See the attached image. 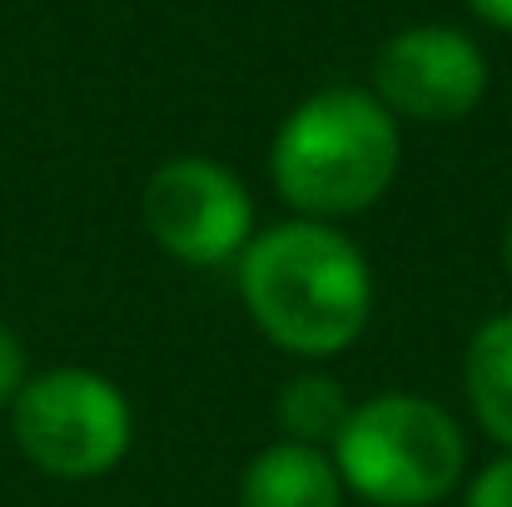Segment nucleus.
Here are the masks:
<instances>
[{"instance_id": "0eeeda50", "label": "nucleus", "mask_w": 512, "mask_h": 507, "mask_svg": "<svg viewBox=\"0 0 512 507\" xmlns=\"http://www.w3.org/2000/svg\"><path fill=\"white\" fill-rule=\"evenodd\" d=\"M239 507H343L339 468L324 448L274 443L244 468Z\"/></svg>"}, {"instance_id": "6e6552de", "label": "nucleus", "mask_w": 512, "mask_h": 507, "mask_svg": "<svg viewBox=\"0 0 512 507\" xmlns=\"http://www.w3.org/2000/svg\"><path fill=\"white\" fill-rule=\"evenodd\" d=\"M463 383H468V403H473L483 433L498 438L512 453V314H493L473 334Z\"/></svg>"}, {"instance_id": "f257e3e1", "label": "nucleus", "mask_w": 512, "mask_h": 507, "mask_svg": "<svg viewBox=\"0 0 512 507\" xmlns=\"http://www.w3.org/2000/svg\"><path fill=\"white\" fill-rule=\"evenodd\" d=\"M239 294L254 329L299 358H334L373 314V274L358 244L319 219H289L239 254Z\"/></svg>"}, {"instance_id": "7ed1b4c3", "label": "nucleus", "mask_w": 512, "mask_h": 507, "mask_svg": "<svg viewBox=\"0 0 512 507\" xmlns=\"http://www.w3.org/2000/svg\"><path fill=\"white\" fill-rule=\"evenodd\" d=\"M468 443L453 413L413 393H378L353 403L334 438V468L348 493L378 507H428L463 478Z\"/></svg>"}, {"instance_id": "1a4fd4ad", "label": "nucleus", "mask_w": 512, "mask_h": 507, "mask_svg": "<svg viewBox=\"0 0 512 507\" xmlns=\"http://www.w3.org/2000/svg\"><path fill=\"white\" fill-rule=\"evenodd\" d=\"M348 413H353V403H348L343 383L329 373H299L279 393V423H284L289 443H304V448H319V443L334 448Z\"/></svg>"}, {"instance_id": "39448f33", "label": "nucleus", "mask_w": 512, "mask_h": 507, "mask_svg": "<svg viewBox=\"0 0 512 507\" xmlns=\"http://www.w3.org/2000/svg\"><path fill=\"white\" fill-rule=\"evenodd\" d=\"M140 214L165 254L199 269L239 259L254 239V199L244 179L204 155H184L155 169Z\"/></svg>"}, {"instance_id": "9d476101", "label": "nucleus", "mask_w": 512, "mask_h": 507, "mask_svg": "<svg viewBox=\"0 0 512 507\" xmlns=\"http://www.w3.org/2000/svg\"><path fill=\"white\" fill-rule=\"evenodd\" d=\"M463 507H512V453L488 463L473 483H468V503Z\"/></svg>"}, {"instance_id": "423d86ee", "label": "nucleus", "mask_w": 512, "mask_h": 507, "mask_svg": "<svg viewBox=\"0 0 512 507\" xmlns=\"http://www.w3.org/2000/svg\"><path fill=\"white\" fill-rule=\"evenodd\" d=\"M488 90L483 50L453 25H413L393 35L373 60V95L388 115L448 125L478 110Z\"/></svg>"}, {"instance_id": "f8f14e48", "label": "nucleus", "mask_w": 512, "mask_h": 507, "mask_svg": "<svg viewBox=\"0 0 512 507\" xmlns=\"http://www.w3.org/2000/svg\"><path fill=\"white\" fill-rule=\"evenodd\" d=\"M488 25H498V30H512V0H468Z\"/></svg>"}, {"instance_id": "9b49d317", "label": "nucleus", "mask_w": 512, "mask_h": 507, "mask_svg": "<svg viewBox=\"0 0 512 507\" xmlns=\"http://www.w3.org/2000/svg\"><path fill=\"white\" fill-rule=\"evenodd\" d=\"M20 388H25V348H20V338L0 324V408L15 403Z\"/></svg>"}, {"instance_id": "ddd939ff", "label": "nucleus", "mask_w": 512, "mask_h": 507, "mask_svg": "<svg viewBox=\"0 0 512 507\" xmlns=\"http://www.w3.org/2000/svg\"><path fill=\"white\" fill-rule=\"evenodd\" d=\"M503 259H508V274H512V219H508V234H503Z\"/></svg>"}, {"instance_id": "20e7f679", "label": "nucleus", "mask_w": 512, "mask_h": 507, "mask_svg": "<svg viewBox=\"0 0 512 507\" xmlns=\"http://www.w3.org/2000/svg\"><path fill=\"white\" fill-rule=\"evenodd\" d=\"M20 453L50 478H100L110 473L135 438V413L125 393L90 368H55L20 388L10 403Z\"/></svg>"}, {"instance_id": "f03ea898", "label": "nucleus", "mask_w": 512, "mask_h": 507, "mask_svg": "<svg viewBox=\"0 0 512 507\" xmlns=\"http://www.w3.org/2000/svg\"><path fill=\"white\" fill-rule=\"evenodd\" d=\"M274 189L304 219H339L378 204L398 174V125L368 90H319L274 135Z\"/></svg>"}]
</instances>
